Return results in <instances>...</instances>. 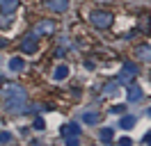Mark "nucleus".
<instances>
[{
  "instance_id": "f257e3e1",
  "label": "nucleus",
  "mask_w": 151,
  "mask_h": 146,
  "mask_svg": "<svg viewBox=\"0 0 151 146\" xmlns=\"http://www.w3.org/2000/svg\"><path fill=\"white\" fill-rule=\"evenodd\" d=\"M2 96H5V110L12 112V114H16V112H25V105H28V98H25V91L16 87V84H7L5 91H2Z\"/></svg>"
},
{
  "instance_id": "f03ea898",
  "label": "nucleus",
  "mask_w": 151,
  "mask_h": 146,
  "mask_svg": "<svg viewBox=\"0 0 151 146\" xmlns=\"http://www.w3.org/2000/svg\"><path fill=\"white\" fill-rule=\"evenodd\" d=\"M112 14L110 11H103V9H94L92 14H89V23L94 27H99V30H105V27L112 25Z\"/></svg>"
},
{
  "instance_id": "7ed1b4c3",
  "label": "nucleus",
  "mask_w": 151,
  "mask_h": 146,
  "mask_svg": "<svg viewBox=\"0 0 151 146\" xmlns=\"http://www.w3.org/2000/svg\"><path fill=\"white\" fill-rule=\"evenodd\" d=\"M37 48H39V36L32 34V32H30V34H25V39L21 41V50L30 55V53H35Z\"/></svg>"
},
{
  "instance_id": "20e7f679",
  "label": "nucleus",
  "mask_w": 151,
  "mask_h": 146,
  "mask_svg": "<svg viewBox=\"0 0 151 146\" xmlns=\"http://www.w3.org/2000/svg\"><path fill=\"white\" fill-rule=\"evenodd\" d=\"M53 32H55V23L53 21H41L32 30V34H37V36H46V34H53Z\"/></svg>"
},
{
  "instance_id": "39448f33",
  "label": "nucleus",
  "mask_w": 151,
  "mask_h": 146,
  "mask_svg": "<svg viewBox=\"0 0 151 146\" xmlns=\"http://www.w3.org/2000/svg\"><path fill=\"white\" fill-rule=\"evenodd\" d=\"M137 75V64H133V62H126L122 66V73H119V80H133Z\"/></svg>"
},
{
  "instance_id": "423d86ee",
  "label": "nucleus",
  "mask_w": 151,
  "mask_h": 146,
  "mask_svg": "<svg viewBox=\"0 0 151 146\" xmlns=\"http://www.w3.org/2000/svg\"><path fill=\"white\" fill-rule=\"evenodd\" d=\"M46 7L50 11H57V14H62L69 9V0H46Z\"/></svg>"
},
{
  "instance_id": "0eeeda50",
  "label": "nucleus",
  "mask_w": 151,
  "mask_h": 146,
  "mask_svg": "<svg viewBox=\"0 0 151 146\" xmlns=\"http://www.w3.org/2000/svg\"><path fill=\"white\" fill-rule=\"evenodd\" d=\"M135 55H137V59H142V62H151V46H147V44L137 46Z\"/></svg>"
},
{
  "instance_id": "6e6552de",
  "label": "nucleus",
  "mask_w": 151,
  "mask_h": 146,
  "mask_svg": "<svg viewBox=\"0 0 151 146\" xmlns=\"http://www.w3.org/2000/svg\"><path fill=\"white\" fill-rule=\"evenodd\" d=\"M19 7V0H0V9H2V14H14Z\"/></svg>"
},
{
  "instance_id": "1a4fd4ad",
  "label": "nucleus",
  "mask_w": 151,
  "mask_h": 146,
  "mask_svg": "<svg viewBox=\"0 0 151 146\" xmlns=\"http://www.w3.org/2000/svg\"><path fill=\"white\" fill-rule=\"evenodd\" d=\"M66 75H69V66L66 64H60V66H55V71H53V80H66Z\"/></svg>"
},
{
  "instance_id": "9d476101",
  "label": "nucleus",
  "mask_w": 151,
  "mask_h": 146,
  "mask_svg": "<svg viewBox=\"0 0 151 146\" xmlns=\"http://www.w3.org/2000/svg\"><path fill=\"white\" fill-rule=\"evenodd\" d=\"M62 135H64V137L80 135V128H78V123H64V126H62Z\"/></svg>"
},
{
  "instance_id": "9b49d317",
  "label": "nucleus",
  "mask_w": 151,
  "mask_h": 146,
  "mask_svg": "<svg viewBox=\"0 0 151 146\" xmlns=\"http://www.w3.org/2000/svg\"><path fill=\"white\" fill-rule=\"evenodd\" d=\"M133 126H135V117H131V114H122V119H119V128L131 130Z\"/></svg>"
},
{
  "instance_id": "f8f14e48",
  "label": "nucleus",
  "mask_w": 151,
  "mask_h": 146,
  "mask_svg": "<svg viewBox=\"0 0 151 146\" xmlns=\"http://www.w3.org/2000/svg\"><path fill=\"white\" fill-rule=\"evenodd\" d=\"M140 98H142V89L137 84H131V87H128V100H131V103H137Z\"/></svg>"
},
{
  "instance_id": "ddd939ff",
  "label": "nucleus",
  "mask_w": 151,
  "mask_h": 146,
  "mask_svg": "<svg viewBox=\"0 0 151 146\" xmlns=\"http://www.w3.org/2000/svg\"><path fill=\"white\" fill-rule=\"evenodd\" d=\"M103 94H108V96H114V94H119V82H108L103 87Z\"/></svg>"
},
{
  "instance_id": "4468645a",
  "label": "nucleus",
  "mask_w": 151,
  "mask_h": 146,
  "mask_svg": "<svg viewBox=\"0 0 151 146\" xmlns=\"http://www.w3.org/2000/svg\"><path fill=\"white\" fill-rule=\"evenodd\" d=\"M9 69L12 71H23V69H25V62H23L21 57H14V59H9Z\"/></svg>"
},
{
  "instance_id": "2eb2a0df",
  "label": "nucleus",
  "mask_w": 151,
  "mask_h": 146,
  "mask_svg": "<svg viewBox=\"0 0 151 146\" xmlns=\"http://www.w3.org/2000/svg\"><path fill=\"white\" fill-rule=\"evenodd\" d=\"M112 137H114V130L112 128H101V142H112Z\"/></svg>"
},
{
  "instance_id": "dca6fc26",
  "label": "nucleus",
  "mask_w": 151,
  "mask_h": 146,
  "mask_svg": "<svg viewBox=\"0 0 151 146\" xmlns=\"http://www.w3.org/2000/svg\"><path fill=\"white\" fill-rule=\"evenodd\" d=\"M99 119H101L99 112H87L85 114V123H99Z\"/></svg>"
},
{
  "instance_id": "f3484780",
  "label": "nucleus",
  "mask_w": 151,
  "mask_h": 146,
  "mask_svg": "<svg viewBox=\"0 0 151 146\" xmlns=\"http://www.w3.org/2000/svg\"><path fill=\"white\" fill-rule=\"evenodd\" d=\"M64 144L66 146H80V139H78V135H71V137L64 139Z\"/></svg>"
},
{
  "instance_id": "a211bd4d",
  "label": "nucleus",
  "mask_w": 151,
  "mask_h": 146,
  "mask_svg": "<svg viewBox=\"0 0 151 146\" xmlns=\"http://www.w3.org/2000/svg\"><path fill=\"white\" fill-rule=\"evenodd\" d=\"M126 112V105H112L110 107V114H124Z\"/></svg>"
},
{
  "instance_id": "6ab92c4d",
  "label": "nucleus",
  "mask_w": 151,
  "mask_h": 146,
  "mask_svg": "<svg viewBox=\"0 0 151 146\" xmlns=\"http://www.w3.org/2000/svg\"><path fill=\"white\" fill-rule=\"evenodd\" d=\"M12 23V18H9V14H0V27H7Z\"/></svg>"
},
{
  "instance_id": "aec40b11",
  "label": "nucleus",
  "mask_w": 151,
  "mask_h": 146,
  "mask_svg": "<svg viewBox=\"0 0 151 146\" xmlns=\"http://www.w3.org/2000/svg\"><path fill=\"white\" fill-rule=\"evenodd\" d=\"M35 128H37V130H44V128H46V121H44V119H35Z\"/></svg>"
},
{
  "instance_id": "412c9836",
  "label": "nucleus",
  "mask_w": 151,
  "mask_h": 146,
  "mask_svg": "<svg viewBox=\"0 0 151 146\" xmlns=\"http://www.w3.org/2000/svg\"><path fill=\"white\" fill-rule=\"evenodd\" d=\"M9 139H12V135H9V132H0V144H7Z\"/></svg>"
},
{
  "instance_id": "4be33fe9",
  "label": "nucleus",
  "mask_w": 151,
  "mask_h": 146,
  "mask_svg": "<svg viewBox=\"0 0 151 146\" xmlns=\"http://www.w3.org/2000/svg\"><path fill=\"white\" fill-rule=\"evenodd\" d=\"M119 146H133V142L128 137H122V139H119Z\"/></svg>"
},
{
  "instance_id": "5701e85b",
  "label": "nucleus",
  "mask_w": 151,
  "mask_h": 146,
  "mask_svg": "<svg viewBox=\"0 0 151 146\" xmlns=\"http://www.w3.org/2000/svg\"><path fill=\"white\" fill-rule=\"evenodd\" d=\"M144 144H147V146H151V132H149L147 137H144Z\"/></svg>"
},
{
  "instance_id": "b1692460",
  "label": "nucleus",
  "mask_w": 151,
  "mask_h": 146,
  "mask_svg": "<svg viewBox=\"0 0 151 146\" xmlns=\"http://www.w3.org/2000/svg\"><path fill=\"white\" fill-rule=\"evenodd\" d=\"M147 114H149V117H151V107H149V110H147Z\"/></svg>"
}]
</instances>
